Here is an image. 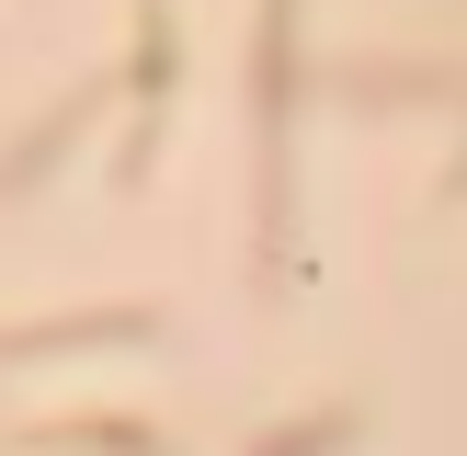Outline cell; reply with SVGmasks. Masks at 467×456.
<instances>
[{
  "label": "cell",
  "instance_id": "5b68a950",
  "mask_svg": "<svg viewBox=\"0 0 467 456\" xmlns=\"http://www.w3.org/2000/svg\"><path fill=\"white\" fill-rule=\"evenodd\" d=\"M342 433H354V410H319V422H285V433H263L251 456H331Z\"/></svg>",
  "mask_w": 467,
  "mask_h": 456
},
{
  "label": "cell",
  "instance_id": "7a4b0ae2",
  "mask_svg": "<svg viewBox=\"0 0 467 456\" xmlns=\"http://www.w3.org/2000/svg\"><path fill=\"white\" fill-rule=\"evenodd\" d=\"M160 308H68V319H12L0 331V365H35V354H91V342H149Z\"/></svg>",
  "mask_w": 467,
  "mask_h": 456
},
{
  "label": "cell",
  "instance_id": "3957f363",
  "mask_svg": "<svg viewBox=\"0 0 467 456\" xmlns=\"http://www.w3.org/2000/svg\"><path fill=\"white\" fill-rule=\"evenodd\" d=\"M160 103H171V12H137V137H126V160L114 171H149V126H160Z\"/></svg>",
  "mask_w": 467,
  "mask_h": 456
},
{
  "label": "cell",
  "instance_id": "8992f818",
  "mask_svg": "<svg viewBox=\"0 0 467 456\" xmlns=\"http://www.w3.org/2000/svg\"><path fill=\"white\" fill-rule=\"evenodd\" d=\"M456 194H467V160H456Z\"/></svg>",
  "mask_w": 467,
  "mask_h": 456
},
{
  "label": "cell",
  "instance_id": "277c9868",
  "mask_svg": "<svg viewBox=\"0 0 467 456\" xmlns=\"http://www.w3.org/2000/svg\"><path fill=\"white\" fill-rule=\"evenodd\" d=\"M91 103H103V80H91V91H68V103H57V114H46V126H35V137H23V149H12V160H0V194H23V182H35V171H57V160H46V149H68V137H80V126H91Z\"/></svg>",
  "mask_w": 467,
  "mask_h": 456
},
{
  "label": "cell",
  "instance_id": "6da1fadb",
  "mask_svg": "<svg viewBox=\"0 0 467 456\" xmlns=\"http://www.w3.org/2000/svg\"><path fill=\"white\" fill-rule=\"evenodd\" d=\"M251 126H263V263H285L296 217V0H263V80H251Z\"/></svg>",
  "mask_w": 467,
  "mask_h": 456
}]
</instances>
